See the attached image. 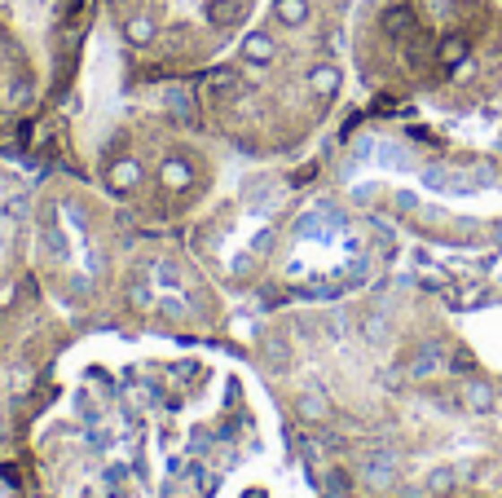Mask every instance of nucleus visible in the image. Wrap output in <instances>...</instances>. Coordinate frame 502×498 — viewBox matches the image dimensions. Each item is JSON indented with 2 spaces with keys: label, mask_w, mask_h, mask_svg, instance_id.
Segmentation results:
<instances>
[{
  "label": "nucleus",
  "mask_w": 502,
  "mask_h": 498,
  "mask_svg": "<svg viewBox=\"0 0 502 498\" xmlns=\"http://www.w3.org/2000/svg\"><path fill=\"white\" fill-rule=\"evenodd\" d=\"M142 181H146V168H142V159H133V154H124V159L106 163V172H101V186H106L115 199L137 195V190H142Z\"/></svg>",
  "instance_id": "obj_1"
},
{
  "label": "nucleus",
  "mask_w": 502,
  "mask_h": 498,
  "mask_svg": "<svg viewBox=\"0 0 502 498\" xmlns=\"http://www.w3.org/2000/svg\"><path fill=\"white\" fill-rule=\"evenodd\" d=\"M458 401H463V410H467V415H494V406H498V389H494L489 380H467V384L458 389Z\"/></svg>",
  "instance_id": "obj_2"
},
{
  "label": "nucleus",
  "mask_w": 502,
  "mask_h": 498,
  "mask_svg": "<svg viewBox=\"0 0 502 498\" xmlns=\"http://www.w3.org/2000/svg\"><path fill=\"white\" fill-rule=\"evenodd\" d=\"M273 57H278V40L269 31H247L238 40V62H247V66H269Z\"/></svg>",
  "instance_id": "obj_3"
},
{
  "label": "nucleus",
  "mask_w": 502,
  "mask_h": 498,
  "mask_svg": "<svg viewBox=\"0 0 502 498\" xmlns=\"http://www.w3.org/2000/svg\"><path fill=\"white\" fill-rule=\"evenodd\" d=\"M340 89H344V71H340L335 62H313V66H308V93H313V98L331 101Z\"/></svg>",
  "instance_id": "obj_4"
},
{
  "label": "nucleus",
  "mask_w": 502,
  "mask_h": 498,
  "mask_svg": "<svg viewBox=\"0 0 502 498\" xmlns=\"http://www.w3.org/2000/svg\"><path fill=\"white\" fill-rule=\"evenodd\" d=\"M124 40L133 45V49H151L154 36H159V22H154V13H146V9H137V13H128L124 18Z\"/></svg>",
  "instance_id": "obj_5"
},
{
  "label": "nucleus",
  "mask_w": 502,
  "mask_h": 498,
  "mask_svg": "<svg viewBox=\"0 0 502 498\" xmlns=\"http://www.w3.org/2000/svg\"><path fill=\"white\" fill-rule=\"evenodd\" d=\"M159 181H163V190H190L195 186V163L186 154H168L159 163Z\"/></svg>",
  "instance_id": "obj_6"
},
{
  "label": "nucleus",
  "mask_w": 502,
  "mask_h": 498,
  "mask_svg": "<svg viewBox=\"0 0 502 498\" xmlns=\"http://www.w3.org/2000/svg\"><path fill=\"white\" fill-rule=\"evenodd\" d=\"M313 18V0H273V22L278 27H304Z\"/></svg>",
  "instance_id": "obj_7"
},
{
  "label": "nucleus",
  "mask_w": 502,
  "mask_h": 498,
  "mask_svg": "<svg viewBox=\"0 0 502 498\" xmlns=\"http://www.w3.org/2000/svg\"><path fill=\"white\" fill-rule=\"evenodd\" d=\"M203 18H207V27H234L243 18V0H207Z\"/></svg>",
  "instance_id": "obj_8"
},
{
  "label": "nucleus",
  "mask_w": 502,
  "mask_h": 498,
  "mask_svg": "<svg viewBox=\"0 0 502 498\" xmlns=\"http://www.w3.org/2000/svg\"><path fill=\"white\" fill-rule=\"evenodd\" d=\"M467 57H472V40H467V36H446V40L437 45V62H441L446 71L463 66Z\"/></svg>",
  "instance_id": "obj_9"
},
{
  "label": "nucleus",
  "mask_w": 502,
  "mask_h": 498,
  "mask_svg": "<svg viewBox=\"0 0 502 498\" xmlns=\"http://www.w3.org/2000/svg\"><path fill=\"white\" fill-rule=\"evenodd\" d=\"M296 415H300V419H308V424H322V419H331V401L322 398L317 389H308V393H300V398H296Z\"/></svg>",
  "instance_id": "obj_10"
},
{
  "label": "nucleus",
  "mask_w": 502,
  "mask_h": 498,
  "mask_svg": "<svg viewBox=\"0 0 502 498\" xmlns=\"http://www.w3.org/2000/svg\"><path fill=\"white\" fill-rule=\"evenodd\" d=\"M361 481H366L370 490H388V485H397V467H393V463H366Z\"/></svg>",
  "instance_id": "obj_11"
},
{
  "label": "nucleus",
  "mask_w": 502,
  "mask_h": 498,
  "mask_svg": "<svg viewBox=\"0 0 502 498\" xmlns=\"http://www.w3.org/2000/svg\"><path fill=\"white\" fill-rule=\"evenodd\" d=\"M454 485H458V472H454V467H437V472L428 476V485H423V490H428L432 498H450Z\"/></svg>",
  "instance_id": "obj_12"
},
{
  "label": "nucleus",
  "mask_w": 502,
  "mask_h": 498,
  "mask_svg": "<svg viewBox=\"0 0 502 498\" xmlns=\"http://www.w3.org/2000/svg\"><path fill=\"white\" fill-rule=\"evenodd\" d=\"M384 27H388V31H393V36H397V31H410V27H414V13H410V9H388V13H384Z\"/></svg>",
  "instance_id": "obj_13"
},
{
  "label": "nucleus",
  "mask_w": 502,
  "mask_h": 498,
  "mask_svg": "<svg viewBox=\"0 0 502 498\" xmlns=\"http://www.w3.org/2000/svg\"><path fill=\"white\" fill-rule=\"evenodd\" d=\"M361 336H366L370 345H379V340H388V322H384V318H366V322H361Z\"/></svg>",
  "instance_id": "obj_14"
},
{
  "label": "nucleus",
  "mask_w": 502,
  "mask_h": 498,
  "mask_svg": "<svg viewBox=\"0 0 502 498\" xmlns=\"http://www.w3.org/2000/svg\"><path fill=\"white\" fill-rule=\"evenodd\" d=\"M397 498H428V490H414V485H410V490H402Z\"/></svg>",
  "instance_id": "obj_15"
},
{
  "label": "nucleus",
  "mask_w": 502,
  "mask_h": 498,
  "mask_svg": "<svg viewBox=\"0 0 502 498\" xmlns=\"http://www.w3.org/2000/svg\"><path fill=\"white\" fill-rule=\"evenodd\" d=\"M110 4H119V0H110Z\"/></svg>",
  "instance_id": "obj_16"
}]
</instances>
